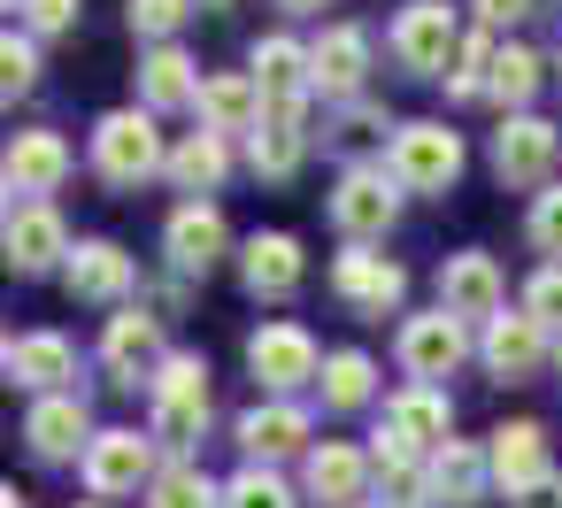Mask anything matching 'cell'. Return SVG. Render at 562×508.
<instances>
[{
	"mask_svg": "<svg viewBox=\"0 0 562 508\" xmlns=\"http://www.w3.org/2000/svg\"><path fill=\"white\" fill-rule=\"evenodd\" d=\"M393 216H401V178H393L385 162H347L339 185H331V224L347 232V247L385 239Z\"/></svg>",
	"mask_w": 562,
	"mask_h": 508,
	"instance_id": "3957f363",
	"label": "cell"
},
{
	"mask_svg": "<svg viewBox=\"0 0 562 508\" xmlns=\"http://www.w3.org/2000/svg\"><path fill=\"white\" fill-rule=\"evenodd\" d=\"M278 9H285V16H324L331 0H278Z\"/></svg>",
	"mask_w": 562,
	"mask_h": 508,
	"instance_id": "bcb514c9",
	"label": "cell"
},
{
	"mask_svg": "<svg viewBox=\"0 0 562 508\" xmlns=\"http://www.w3.org/2000/svg\"><path fill=\"white\" fill-rule=\"evenodd\" d=\"M477 362H485L501 385H524V377H539V362H554V331H539L524 308H508V316H493V324L477 331Z\"/></svg>",
	"mask_w": 562,
	"mask_h": 508,
	"instance_id": "d6986e66",
	"label": "cell"
},
{
	"mask_svg": "<svg viewBox=\"0 0 562 508\" xmlns=\"http://www.w3.org/2000/svg\"><path fill=\"white\" fill-rule=\"evenodd\" d=\"M86 485H93V500H124V493H147L155 477H162V462H155V431H132V424H116V431H101L93 447H86Z\"/></svg>",
	"mask_w": 562,
	"mask_h": 508,
	"instance_id": "ba28073f",
	"label": "cell"
},
{
	"mask_svg": "<svg viewBox=\"0 0 562 508\" xmlns=\"http://www.w3.org/2000/svg\"><path fill=\"white\" fill-rule=\"evenodd\" d=\"M493 63H501V39L477 24V32L462 39L454 70H447V101H485V93H493Z\"/></svg>",
	"mask_w": 562,
	"mask_h": 508,
	"instance_id": "e575fe53",
	"label": "cell"
},
{
	"mask_svg": "<svg viewBox=\"0 0 562 508\" xmlns=\"http://www.w3.org/2000/svg\"><path fill=\"white\" fill-rule=\"evenodd\" d=\"M201 63L186 55V47H147L139 55V109L147 116H170V109H193L201 101Z\"/></svg>",
	"mask_w": 562,
	"mask_h": 508,
	"instance_id": "83f0119b",
	"label": "cell"
},
{
	"mask_svg": "<svg viewBox=\"0 0 562 508\" xmlns=\"http://www.w3.org/2000/svg\"><path fill=\"white\" fill-rule=\"evenodd\" d=\"M0 508H24V493H16V485H9V493H0Z\"/></svg>",
	"mask_w": 562,
	"mask_h": 508,
	"instance_id": "7dc6e473",
	"label": "cell"
},
{
	"mask_svg": "<svg viewBox=\"0 0 562 508\" xmlns=\"http://www.w3.org/2000/svg\"><path fill=\"white\" fill-rule=\"evenodd\" d=\"M78 508H109V500H78Z\"/></svg>",
	"mask_w": 562,
	"mask_h": 508,
	"instance_id": "816d5d0a",
	"label": "cell"
},
{
	"mask_svg": "<svg viewBox=\"0 0 562 508\" xmlns=\"http://www.w3.org/2000/svg\"><path fill=\"white\" fill-rule=\"evenodd\" d=\"M70 24H78V0H24V32L32 39H55Z\"/></svg>",
	"mask_w": 562,
	"mask_h": 508,
	"instance_id": "b9f144b4",
	"label": "cell"
},
{
	"mask_svg": "<svg viewBox=\"0 0 562 508\" xmlns=\"http://www.w3.org/2000/svg\"><path fill=\"white\" fill-rule=\"evenodd\" d=\"M132 39H147V47H178V32H186V16H193V0H132Z\"/></svg>",
	"mask_w": 562,
	"mask_h": 508,
	"instance_id": "74e56055",
	"label": "cell"
},
{
	"mask_svg": "<svg viewBox=\"0 0 562 508\" xmlns=\"http://www.w3.org/2000/svg\"><path fill=\"white\" fill-rule=\"evenodd\" d=\"M470 324L462 316H447V308H424V316H401V339H393V354H401V370H408V385H439V377H454L462 362H470Z\"/></svg>",
	"mask_w": 562,
	"mask_h": 508,
	"instance_id": "8992f818",
	"label": "cell"
},
{
	"mask_svg": "<svg viewBox=\"0 0 562 508\" xmlns=\"http://www.w3.org/2000/svg\"><path fill=\"white\" fill-rule=\"evenodd\" d=\"M147 508H224V485H216L193 454H170L162 477L147 485Z\"/></svg>",
	"mask_w": 562,
	"mask_h": 508,
	"instance_id": "836d02e7",
	"label": "cell"
},
{
	"mask_svg": "<svg viewBox=\"0 0 562 508\" xmlns=\"http://www.w3.org/2000/svg\"><path fill=\"white\" fill-rule=\"evenodd\" d=\"M193 116H201V132H216V139H232V132H247V139H255V124L270 116V101H262L255 70H216V78L201 86Z\"/></svg>",
	"mask_w": 562,
	"mask_h": 508,
	"instance_id": "484cf974",
	"label": "cell"
},
{
	"mask_svg": "<svg viewBox=\"0 0 562 508\" xmlns=\"http://www.w3.org/2000/svg\"><path fill=\"white\" fill-rule=\"evenodd\" d=\"M316 393H324V408H370L378 400V362L362 354V347H339V354H324V377H316Z\"/></svg>",
	"mask_w": 562,
	"mask_h": 508,
	"instance_id": "d6a6232c",
	"label": "cell"
},
{
	"mask_svg": "<svg viewBox=\"0 0 562 508\" xmlns=\"http://www.w3.org/2000/svg\"><path fill=\"white\" fill-rule=\"evenodd\" d=\"M63 285H70V301L132 308V293H139V262H132L116 239H78V255H70V270H63Z\"/></svg>",
	"mask_w": 562,
	"mask_h": 508,
	"instance_id": "e0dca14e",
	"label": "cell"
},
{
	"mask_svg": "<svg viewBox=\"0 0 562 508\" xmlns=\"http://www.w3.org/2000/svg\"><path fill=\"white\" fill-rule=\"evenodd\" d=\"M224 508H301V493L278 477V470H262V462H247L239 477H224Z\"/></svg>",
	"mask_w": 562,
	"mask_h": 508,
	"instance_id": "8d00e7d4",
	"label": "cell"
},
{
	"mask_svg": "<svg viewBox=\"0 0 562 508\" xmlns=\"http://www.w3.org/2000/svg\"><path fill=\"white\" fill-rule=\"evenodd\" d=\"M508 508H562V477H547V485H531V493H516Z\"/></svg>",
	"mask_w": 562,
	"mask_h": 508,
	"instance_id": "f6af8a7d",
	"label": "cell"
},
{
	"mask_svg": "<svg viewBox=\"0 0 562 508\" xmlns=\"http://www.w3.org/2000/svg\"><path fill=\"white\" fill-rule=\"evenodd\" d=\"M101 362H109V377H116V385L155 377V370L170 362V347H162V316H147L139 301H132V308H116V316H109V331H101Z\"/></svg>",
	"mask_w": 562,
	"mask_h": 508,
	"instance_id": "44dd1931",
	"label": "cell"
},
{
	"mask_svg": "<svg viewBox=\"0 0 562 508\" xmlns=\"http://www.w3.org/2000/svg\"><path fill=\"white\" fill-rule=\"evenodd\" d=\"M0 247H9V270L16 278H40V270H70V224L55 216V201H9V224H0Z\"/></svg>",
	"mask_w": 562,
	"mask_h": 508,
	"instance_id": "9c48e42d",
	"label": "cell"
},
{
	"mask_svg": "<svg viewBox=\"0 0 562 508\" xmlns=\"http://www.w3.org/2000/svg\"><path fill=\"white\" fill-rule=\"evenodd\" d=\"M516 308H524V316H531L539 331H554V339H562V262H539Z\"/></svg>",
	"mask_w": 562,
	"mask_h": 508,
	"instance_id": "f35d334b",
	"label": "cell"
},
{
	"mask_svg": "<svg viewBox=\"0 0 562 508\" xmlns=\"http://www.w3.org/2000/svg\"><path fill=\"white\" fill-rule=\"evenodd\" d=\"M308 101H270V116L255 124V139H247V162H255V178H270V185H285L301 162H308Z\"/></svg>",
	"mask_w": 562,
	"mask_h": 508,
	"instance_id": "603a6c76",
	"label": "cell"
},
{
	"mask_svg": "<svg viewBox=\"0 0 562 508\" xmlns=\"http://www.w3.org/2000/svg\"><path fill=\"white\" fill-rule=\"evenodd\" d=\"M362 508H393V500H362Z\"/></svg>",
	"mask_w": 562,
	"mask_h": 508,
	"instance_id": "f907efd6",
	"label": "cell"
},
{
	"mask_svg": "<svg viewBox=\"0 0 562 508\" xmlns=\"http://www.w3.org/2000/svg\"><path fill=\"white\" fill-rule=\"evenodd\" d=\"M0 370H9V385H24L32 400L40 393H78V347L63 331H16L9 347H0Z\"/></svg>",
	"mask_w": 562,
	"mask_h": 508,
	"instance_id": "ffe728a7",
	"label": "cell"
},
{
	"mask_svg": "<svg viewBox=\"0 0 562 508\" xmlns=\"http://www.w3.org/2000/svg\"><path fill=\"white\" fill-rule=\"evenodd\" d=\"M462 16L447 9V0H408V9L393 16V63L416 70V78H447L454 55H462Z\"/></svg>",
	"mask_w": 562,
	"mask_h": 508,
	"instance_id": "5b68a950",
	"label": "cell"
},
{
	"mask_svg": "<svg viewBox=\"0 0 562 508\" xmlns=\"http://www.w3.org/2000/svg\"><path fill=\"white\" fill-rule=\"evenodd\" d=\"M93 439H101V431H93L86 393H40L32 416H24V447H32L40 462H86Z\"/></svg>",
	"mask_w": 562,
	"mask_h": 508,
	"instance_id": "5bb4252c",
	"label": "cell"
},
{
	"mask_svg": "<svg viewBox=\"0 0 562 508\" xmlns=\"http://www.w3.org/2000/svg\"><path fill=\"white\" fill-rule=\"evenodd\" d=\"M485 454H493V485H501L508 500L554 477V447H547V424H539V416H508V424H493Z\"/></svg>",
	"mask_w": 562,
	"mask_h": 508,
	"instance_id": "2e32d148",
	"label": "cell"
},
{
	"mask_svg": "<svg viewBox=\"0 0 562 508\" xmlns=\"http://www.w3.org/2000/svg\"><path fill=\"white\" fill-rule=\"evenodd\" d=\"M93 178L116 185V193L147 185V178H170V147H162V132H155L147 109H109L93 124Z\"/></svg>",
	"mask_w": 562,
	"mask_h": 508,
	"instance_id": "6da1fadb",
	"label": "cell"
},
{
	"mask_svg": "<svg viewBox=\"0 0 562 508\" xmlns=\"http://www.w3.org/2000/svg\"><path fill=\"white\" fill-rule=\"evenodd\" d=\"M162 255H170L178 278H209V270L232 255V224H224V208H216V201H186V208H170V224H162Z\"/></svg>",
	"mask_w": 562,
	"mask_h": 508,
	"instance_id": "4fadbf2b",
	"label": "cell"
},
{
	"mask_svg": "<svg viewBox=\"0 0 562 508\" xmlns=\"http://www.w3.org/2000/svg\"><path fill=\"white\" fill-rule=\"evenodd\" d=\"M554 370H562V339H554Z\"/></svg>",
	"mask_w": 562,
	"mask_h": 508,
	"instance_id": "681fc988",
	"label": "cell"
},
{
	"mask_svg": "<svg viewBox=\"0 0 562 508\" xmlns=\"http://www.w3.org/2000/svg\"><path fill=\"white\" fill-rule=\"evenodd\" d=\"M247 370H255V385H262L270 400H293L301 385H316V377H324V354H316L308 324L278 316V324H262V331L247 339Z\"/></svg>",
	"mask_w": 562,
	"mask_h": 508,
	"instance_id": "277c9868",
	"label": "cell"
},
{
	"mask_svg": "<svg viewBox=\"0 0 562 508\" xmlns=\"http://www.w3.org/2000/svg\"><path fill=\"white\" fill-rule=\"evenodd\" d=\"M147 416H155V439L186 454V447L209 431V362H201V354H170V362L147 377Z\"/></svg>",
	"mask_w": 562,
	"mask_h": 508,
	"instance_id": "7a4b0ae2",
	"label": "cell"
},
{
	"mask_svg": "<svg viewBox=\"0 0 562 508\" xmlns=\"http://www.w3.org/2000/svg\"><path fill=\"white\" fill-rule=\"evenodd\" d=\"M385 170L401 178V193H447L454 178H462V139L447 132V124H401L393 132V147H385Z\"/></svg>",
	"mask_w": 562,
	"mask_h": 508,
	"instance_id": "52a82bcc",
	"label": "cell"
},
{
	"mask_svg": "<svg viewBox=\"0 0 562 508\" xmlns=\"http://www.w3.org/2000/svg\"><path fill=\"white\" fill-rule=\"evenodd\" d=\"M378 132H401V124H385V109H378V101H347L331 139H378Z\"/></svg>",
	"mask_w": 562,
	"mask_h": 508,
	"instance_id": "7bdbcfd3",
	"label": "cell"
},
{
	"mask_svg": "<svg viewBox=\"0 0 562 508\" xmlns=\"http://www.w3.org/2000/svg\"><path fill=\"white\" fill-rule=\"evenodd\" d=\"M554 162H562V132L547 116H508L493 132V170L501 185H524V193H547L554 185Z\"/></svg>",
	"mask_w": 562,
	"mask_h": 508,
	"instance_id": "30bf717a",
	"label": "cell"
},
{
	"mask_svg": "<svg viewBox=\"0 0 562 508\" xmlns=\"http://www.w3.org/2000/svg\"><path fill=\"white\" fill-rule=\"evenodd\" d=\"M40 86V39L32 32H9V39H0V93H32Z\"/></svg>",
	"mask_w": 562,
	"mask_h": 508,
	"instance_id": "ab89813d",
	"label": "cell"
},
{
	"mask_svg": "<svg viewBox=\"0 0 562 508\" xmlns=\"http://www.w3.org/2000/svg\"><path fill=\"white\" fill-rule=\"evenodd\" d=\"M370 462H378V485H385L393 508H439V500H431V454H416V447H401V439L378 431Z\"/></svg>",
	"mask_w": 562,
	"mask_h": 508,
	"instance_id": "1f68e13d",
	"label": "cell"
},
{
	"mask_svg": "<svg viewBox=\"0 0 562 508\" xmlns=\"http://www.w3.org/2000/svg\"><path fill=\"white\" fill-rule=\"evenodd\" d=\"M539 9V0H470V16L485 24V32H501V24H524Z\"/></svg>",
	"mask_w": 562,
	"mask_h": 508,
	"instance_id": "ee69618b",
	"label": "cell"
},
{
	"mask_svg": "<svg viewBox=\"0 0 562 508\" xmlns=\"http://www.w3.org/2000/svg\"><path fill=\"white\" fill-rule=\"evenodd\" d=\"M539 78H547V63H539L531 47H501V63H493V93H485V101H501L508 116H531Z\"/></svg>",
	"mask_w": 562,
	"mask_h": 508,
	"instance_id": "d590c367",
	"label": "cell"
},
{
	"mask_svg": "<svg viewBox=\"0 0 562 508\" xmlns=\"http://www.w3.org/2000/svg\"><path fill=\"white\" fill-rule=\"evenodd\" d=\"M255 86H262V101H308V93H316V55H308V39H293V32L255 39Z\"/></svg>",
	"mask_w": 562,
	"mask_h": 508,
	"instance_id": "f1b7e54d",
	"label": "cell"
},
{
	"mask_svg": "<svg viewBox=\"0 0 562 508\" xmlns=\"http://www.w3.org/2000/svg\"><path fill=\"white\" fill-rule=\"evenodd\" d=\"M232 439H239V454H247V462L278 470L285 454H308V447H316V424H308V408H301V400H255V408L232 424Z\"/></svg>",
	"mask_w": 562,
	"mask_h": 508,
	"instance_id": "9a60e30c",
	"label": "cell"
},
{
	"mask_svg": "<svg viewBox=\"0 0 562 508\" xmlns=\"http://www.w3.org/2000/svg\"><path fill=\"white\" fill-rule=\"evenodd\" d=\"M370 477H378V462H370L355 439H316V447L301 454V493H308L316 508H362V500H370Z\"/></svg>",
	"mask_w": 562,
	"mask_h": 508,
	"instance_id": "7c38bea8",
	"label": "cell"
},
{
	"mask_svg": "<svg viewBox=\"0 0 562 508\" xmlns=\"http://www.w3.org/2000/svg\"><path fill=\"white\" fill-rule=\"evenodd\" d=\"M9 9H24V0H9Z\"/></svg>",
	"mask_w": 562,
	"mask_h": 508,
	"instance_id": "f5cc1de1",
	"label": "cell"
},
{
	"mask_svg": "<svg viewBox=\"0 0 562 508\" xmlns=\"http://www.w3.org/2000/svg\"><path fill=\"white\" fill-rule=\"evenodd\" d=\"M524 232H531V247H539L547 262H562V185L531 193V216H524Z\"/></svg>",
	"mask_w": 562,
	"mask_h": 508,
	"instance_id": "60d3db41",
	"label": "cell"
},
{
	"mask_svg": "<svg viewBox=\"0 0 562 508\" xmlns=\"http://www.w3.org/2000/svg\"><path fill=\"white\" fill-rule=\"evenodd\" d=\"M439 308L462 316V324H477V331H485L493 316H508V278H501V262L477 255V247L447 255V262H439Z\"/></svg>",
	"mask_w": 562,
	"mask_h": 508,
	"instance_id": "8fae6325",
	"label": "cell"
},
{
	"mask_svg": "<svg viewBox=\"0 0 562 508\" xmlns=\"http://www.w3.org/2000/svg\"><path fill=\"white\" fill-rule=\"evenodd\" d=\"M239 278H247V293H255V301H285V293H301L308 255H301V239H293V232H255V239L239 247Z\"/></svg>",
	"mask_w": 562,
	"mask_h": 508,
	"instance_id": "4316f807",
	"label": "cell"
},
{
	"mask_svg": "<svg viewBox=\"0 0 562 508\" xmlns=\"http://www.w3.org/2000/svg\"><path fill=\"white\" fill-rule=\"evenodd\" d=\"M224 178H232V139H216V132H186V139L170 147V185H178V193L209 201Z\"/></svg>",
	"mask_w": 562,
	"mask_h": 508,
	"instance_id": "4dcf8cb0",
	"label": "cell"
},
{
	"mask_svg": "<svg viewBox=\"0 0 562 508\" xmlns=\"http://www.w3.org/2000/svg\"><path fill=\"white\" fill-rule=\"evenodd\" d=\"M0 178H9V201H47L70 178V139L63 132H16L9 155H0Z\"/></svg>",
	"mask_w": 562,
	"mask_h": 508,
	"instance_id": "7402d4cb",
	"label": "cell"
},
{
	"mask_svg": "<svg viewBox=\"0 0 562 508\" xmlns=\"http://www.w3.org/2000/svg\"><path fill=\"white\" fill-rule=\"evenodd\" d=\"M378 431L401 439V447H416V454H439V447L454 439V400H447L439 385H401V393L385 400Z\"/></svg>",
	"mask_w": 562,
	"mask_h": 508,
	"instance_id": "cb8c5ba5",
	"label": "cell"
},
{
	"mask_svg": "<svg viewBox=\"0 0 562 508\" xmlns=\"http://www.w3.org/2000/svg\"><path fill=\"white\" fill-rule=\"evenodd\" d=\"M485 485H493V454H485L477 439H447V447L431 454V500H439V508H477Z\"/></svg>",
	"mask_w": 562,
	"mask_h": 508,
	"instance_id": "f546056e",
	"label": "cell"
},
{
	"mask_svg": "<svg viewBox=\"0 0 562 508\" xmlns=\"http://www.w3.org/2000/svg\"><path fill=\"white\" fill-rule=\"evenodd\" d=\"M331 293H339L355 316H385V308L408 301V270H401L393 255H378V247H347V255L331 262Z\"/></svg>",
	"mask_w": 562,
	"mask_h": 508,
	"instance_id": "ac0fdd59",
	"label": "cell"
},
{
	"mask_svg": "<svg viewBox=\"0 0 562 508\" xmlns=\"http://www.w3.org/2000/svg\"><path fill=\"white\" fill-rule=\"evenodd\" d=\"M308 55H316V93L324 101H362V78H370V32L362 24H324L316 39H308Z\"/></svg>",
	"mask_w": 562,
	"mask_h": 508,
	"instance_id": "d4e9b609",
	"label": "cell"
},
{
	"mask_svg": "<svg viewBox=\"0 0 562 508\" xmlns=\"http://www.w3.org/2000/svg\"><path fill=\"white\" fill-rule=\"evenodd\" d=\"M193 9H232V0H193Z\"/></svg>",
	"mask_w": 562,
	"mask_h": 508,
	"instance_id": "c3c4849f",
	"label": "cell"
}]
</instances>
